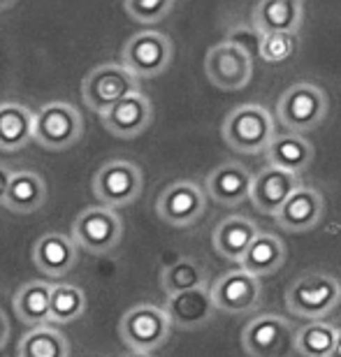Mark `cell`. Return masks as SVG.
Returning a JSON list of instances; mask_svg holds the SVG:
<instances>
[{"instance_id": "4316f807", "label": "cell", "mask_w": 341, "mask_h": 357, "mask_svg": "<svg viewBox=\"0 0 341 357\" xmlns=\"http://www.w3.org/2000/svg\"><path fill=\"white\" fill-rule=\"evenodd\" d=\"M339 327L328 320H311L295 330V353L302 357H330L337 344Z\"/></svg>"}, {"instance_id": "ba28073f", "label": "cell", "mask_w": 341, "mask_h": 357, "mask_svg": "<svg viewBox=\"0 0 341 357\" xmlns=\"http://www.w3.org/2000/svg\"><path fill=\"white\" fill-rule=\"evenodd\" d=\"M139 91V79L119 63H105L91 70L82 84V98L91 112L105 114L123 98Z\"/></svg>"}, {"instance_id": "5b68a950", "label": "cell", "mask_w": 341, "mask_h": 357, "mask_svg": "<svg viewBox=\"0 0 341 357\" xmlns=\"http://www.w3.org/2000/svg\"><path fill=\"white\" fill-rule=\"evenodd\" d=\"M84 135L82 114L68 102H49L35 112L33 139L47 151H66Z\"/></svg>"}, {"instance_id": "4dcf8cb0", "label": "cell", "mask_w": 341, "mask_h": 357, "mask_svg": "<svg viewBox=\"0 0 341 357\" xmlns=\"http://www.w3.org/2000/svg\"><path fill=\"white\" fill-rule=\"evenodd\" d=\"M295 54V35L267 33L258 35V56L265 63H283Z\"/></svg>"}, {"instance_id": "7402d4cb", "label": "cell", "mask_w": 341, "mask_h": 357, "mask_svg": "<svg viewBox=\"0 0 341 357\" xmlns=\"http://www.w3.org/2000/svg\"><path fill=\"white\" fill-rule=\"evenodd\" d=\"M258 232V225L248 216H225L221 223H216L214 232H211V241H214V248L221 258L239 262Z\"/></svg>"}, {"instance_id": "484cf974", "label": "cell", "mask_w": 341, "mask_h": 357, "mask_svg": "<svg viewBox=\"0 0 341 357\" xmlns=\"http://www.w3.org/2000/svg\"><path fill=\"white\" fill-rule=\"evenodd\" d=\"M49 295L52 285L45 281H28L14 295V311L21 323L40 327L49 323Z\"/></svg>"}, {"instance_id": "83f0119b", "label": "cell", "mask_w": 341, "mask_h": 357, "mask_svg": "<svg viewBox=\"0 0 341 357\" xmlns=\"http://www.w3.org/2000/svg\"><path fill=\"white\" fill-rule=\"evenodd\" d=\"M160 285L165 295H176L193 288L207 285V269H204L195 258H179L160 271Z\"/></svg>"}, {"instance_id": "e575fe53", "label": "cell", "mask_w": 341, "mask_h": 357, "mask_svg": "<svg viewBox=\"0 0 341 357\" xmlns=\"http://www.w3.org/2000/svg\"><path fill=\"white\" fill-rule=\"evenodd\" d=\"M330 357H341V330H339V334H337V344H335V348H332Z\"/></svg>"}, {"instance_id": "30bf717a", "label": "cell", "mask_w": 341, "mask_h": 357, "mask_svg": "<svg viewBox=\"0 0 341 357\" xmlns=\"http://www.w3.org/2000/svg\"><path fill=\"white\" fill-rule=\"evenodd\" d=\"M93 192L100 206L121 209L132 204L142 192V172L130 160H109L98 167L93 176Z\"/></svg>"}, {"instance_id": "d4e9b609", "label": "cell", "mask_w": 341, "mask_h": 357, "mask_svg": "<svg viewBox=\"0 0 341 357\" xmlns=\"http://www.w3.org/2000/svg\"><path fill=\"white\" fill-rule=\"evenodd\" d=\"M35 112L19 102L0 105V149L7 153L19 151L33 142Z\"/></svg>"}, {"instance_id": "52a82bcc", "label": "cell", "mask_w": 341, "mask_h": 357, "mask_svg": "<svg viewBox=\"0 0 341 357\" xmlns=\"http://www.w3.org/2000/svg\"><path fill=\"white\" fill-rule=\"evenodd\" d=\"M241 346L251 357H290L295 353V327L276 313H260L241 332Z\"/></svg>"}, {"instance_id": "8992f818", "label": "cell", "mask_w": 341, "mask_h": 357, "mask_svg": "<svg viewBox=\"0 0 341 357\" xmlns=\"http://www.w3.org/2000/svg\"><path fill=\"white\" fill-rule=\"evenodd\" d=\"M174 45L165 33L142 31L132 35L123 47V66L135 79L160 77L172 63Z\"/></svg>"}, {"instance_id": "6da1fadb", "label": "cell", "mask_w": 341, "mask_h": 357, "mask_svg": "<svg viewBox=\"0 0 341 357\" xmlns=\"http://www.w3.org/2000/svg\"><path fill=\"white\" fill-rule=\"evenodd\" d=\"M341 302L339 278L325 271H309L297 276L286 290V306L297 318L323 320L330 316Z\"/></svg>"}, {"instance_id": "3957f363", "label": "cell", "mask_w": 341, "mask_h": 357, "mask_svg": "<svg viewBox=\"0 0 341 357\" xmlns=\"http://www.w3.org/2000/svg\"><path fill=\"white\" fill-rule=\"evenodd\" d=\"M328 109L330 100L325 91L309 82L293 84L290 89H286L279 98V105H276L279 121L293 135H302L318 128L328 116Z\"/></svg>"}, {"instance_id": "e0dca14e", "label": "cell", "mask_w": 341, "mask_h": 357, "mask_svg": "<svg viewBox=\"0 0 341 357\" xmlns=\"http://www.w3.org/2000/svg\"><path fill=\"white\" fill-rule=\"evenodd\" d=\"M162 311L167 313L169 325L179 327V330H197V327L207 325L214 318L216 306L211 302L209 288L202 285V288L169 295Z\"/></svg>"}, {"instance_id": "7c38bea8", "label": "cell", "mask_w": 341, "mask_h": 357, "mask_svg": "<svg viewBox=\"0 0 341 357\" xmlns=\"http://www.w3.org/2000/svg\"><path fill=\"white\" fill-rule=\"evenodd\" d=\"M207 209L204 190L195 181H174L158 195L156 211L160 220L172 227H190L202 218Z\"/></svg>"}, {"instance_id": "d6986e66", "label": "cell", "mask_w": 341, "mask_h": 357, "mask_svg": "<svg viewBox=\"0 0 341 357\" xmlns=\"http://www.w3.org/2000/svg\"><path fill=\"white\" fill-rule=\"evenodd\" d=\"M33 262L45 276L61 278L77 265V244L61 232L42 234L33 246Z\"/></svg>"}, {"instance_id": "9a60e30c", "label": "cell", "mask_w": 341, "mask_h": 357, "mask_svg": "<svg viewBox=\"0 0 341 357\" xmlns=\"http://www.w3.org/2000/svg\"><path fill=\"white\" fill-rule=\"evenodd\" d=\"M103 126L121 139H132L139 137L142 132L151 126L153 119V107L149 102L144 93H132V96L123 98L121 102L109 107L107 112L100 114Z\"/></svg>"}, {"instance_id": "9c48e42d", "label": "cell", "mask_w": 341, "mask_h": 357, "mask_svg": "<svg viewBox=\"0 0 341 357\" xmlns=\"http://www.w3.org/2000/svg\"><path fill=\"white\" fill-rule=\"evenodd\" d=\"M123 234V220L107 206H89L73 223V241L84 251L103 255L119 246Z\"/></svg>"}, {"instance_id": "d6a6232c", "label": "cell", "mask_w": 341, "mask_h": 357, "mask_svg": "<svg viewBox=\"0 0 341 357\" xmlns=\"http://www.w3.org/2000/svg\"><path fill=\"white\" fill-rule=\"evenodd\" d=\"M12 174H14V169L10 165H5V162H0V204H3V199H5V192H7V185L12 181Z\"/></svg>"}, {"instance_id": "f546056e", "label": "cell", "mask_w": 341, "mask_h": 357, "mask_svg": "<svg viewBox=\"0 0 341 357\" xmlns=\"http://www.w3.org/2000/svg\"><path fill=\"white\" fill-rule=\"evenodd\" d=\"M86 311V295L82 288L70 283L52 285V295H49V323L66 325L73 320L82 318Z\"/></svg>"}, {"instance_id": "8fae6325", "label": "cell", "mask_w": 341, "mask_h": 357, "mask_svg": "<svg viewBox=\"0 0 341 357\" xmlns=\"http://www.w3.org/2000/svg\"><path fill=\"white\" fill-rule=\"evenodd\" d=\"M204 73L207 79L221 91H239L251 82L253 59L248 49L234 45V42H218L207 52L204 59Z\"/></svg>"}, {"instance_id": "7a4b0ae2", "label": "cell", "mask_w": 341, "mask_h": 357, "mask_svg": "<svg viewBox=\"0 0 341 357\" xmlns=\"http://www.w3.org/2000/svg\"><path fill=\"white\" fill-rule=\"evenodd\" d=\"M274 135V119L262 105H239L223 121V139L237 153H262Z\"/></svg>"}, {"instance_id": "5bb4252c", "label": "cell", "mask_w": 341, "mask_h": 357, "mask_svg": "<svg viewBox=\"0 0 341 357\" xmlns=\"http://www.w3.org/2000/svg\"><path fill=\"white\" fill-rule=\"evenodd\" d=\"M325 216V199L311 185H297L279 211L274 213V220L286 232H307L321 223Z\"/></svg>"}, {"instance_id": "277c9868", "label": "cell", "mask_w": 341, "mask_h": 357, "mask_svg": "<svg viewBox=\"0 0 341 357\" xmlns=\"http://www.w3.org/2000/svg\"><path fill=\"white\" fill-rule=\"evenodd\" d=\"M169 318L167 313L156 304H137L123 313L119 323V334L123 344L132 353H149L165 344L169 339Z\"/></svg>"}, {"instance_id": "1f68e13d", "label": "cell", "mask_w": 341, "mask_h": 357, "mask_svg": "<svg viewBox=\"0 0 341 357\" xmlns=\"http://www.w3.org/2000/svg\"><path fill=\"white\" fill-rule=\"evenodd\" d=\"M126 14L137 24H158L174 10L172 0H126Z\"/></svg>"}, {"instance_id": "ac0fdd59", "label": "cell", "mask_w": 341, "mask_h": 357, "mask_svg": "<svg viewBox=\"0 0 341 357\" xmlns=\"http://www.w3.org/2000/svg\"><path fill=\"white\" fill-rule=\"evenodd\" d=\"M304 5L300 0H262L251 10V26L258 35L288 33L295 35L302 28Z\"/></svg>"}, {"instance_id": "44dd1931", "label": "cell", "mask_w": 341, "mask_h": 357, "mask_svg": "<svg viewBox=\"0 0 341 357\" xmlns=\"http://www.w3.org/2000/svg\"><path fill=\"white\" fill-rule=\"evenodd\" d=\"M286 255L288 248L276 234L258 232L255 239L251 241V246L246 248V253L241 255L239 269H244L246 274H251L260 281V278L279 271L283 267V262H286Z\"/></svg>"}, {"instance_id": "cb8c5ba5", "label": "cell", "mask_w": 341, "mask_h": 357, "mask_svg": "<svg viewBox=\"0 0 341 357\" xmlns=\"http://www.w3.org/2000/svg\"><path fill=\"white\" fill-rule=\"evenodd\" d=\"M47 199V183L40 174L31 169H21L12 174V181L7 185L3 206L14 213H33L38 211Z\"/></svg>"}, {"instance_id": "ffe728a7", "label": "cell", "mask_w": 341, "mask_h": 357, "mask_svg": "<svg viewBox=\"0 0 341 357\" xmlns=\"http://www.w3.org/2000/svg\"><path fill=\"white\" fill-rule=\"evenodd\" d=\"M253 176L241 162H223L207 176V195L221 206H237L248 199Z\"/></svg>"}, {"instance_id": "f1b7e54d", "label": "cell", "mask_w": 341, "mask_h": 357, "mask_svg": "<svg viewBox=\"0 0 341 357\" xmlns=\"http://www.w3.org/2000/svg\"><path fill=\"white\" fill-rule=\"evenodd\" d=\"M19 357H70V344L59 330L40 325L21 337Z\"/></svg>"}, {"instance_id": "836d02e7", "label": "cell", "mask_w": 341, "mask_h": 357, "mask_svg": "<svg viewBox=\"0 0 341 357\" xmlns=\"http://www.w3.org/2000/svg\"><path fill=\"white\" fill-rule=\"evenodd\" d=\"M7 337H10V323H7V316L0 311V348L7 344Z\"/></svg>"}, {"instance_id": "4fadbf2b", "label": "cell", "mask_w": 341, "mask_h": 357, "mask_svg": "<svg viewBox=\"0 0 341 357\" xmlns=\"http://www.w3.org/2000/svg\"><path fill=\"white\" fill-rule=\"evenodd\" d=\"M209 295L216 311L241 316V313H251L260 304V281L246 274L244 269H232L211 283Z\"/></svg>"}, {"instance_id": "2e32d148", "label": "cell", "mask_w": 341, "mask_h": 357, "mask_svg": "<svg viewBox=\"0 0 341 357\" xmlns=\"http://www.w3.org/2000/svg\"><path fill=\"white\" fill-rule=\"evenodd\" d=\"M300 183V176L293 172H283L279 167H262L258 174L253 176L251 190H248V199L260 213L274 216L281 209L283 202L293 195Z\"/></svg>"}, {"instance_id": "603a6c76", "label": "cell", "mask_w": 341, "mask_h": 357, "mask_svg": "<svg viewBox=\"0 0 341 357\" xmlns=\"http://www.w3.org/2000/svg\"><path fill=\"white\" fill-rule=\"evenodd\" d=\"M265 155L269 167H279L283 172L300 174L314 162V144L309 139H304L302 135L283 132L274 135V139L265 149Z\"/></svg>"}, {"instance_id": "d590c367", "label": "cell", "mask_w": 341, "mask_h": 357, "mask_svg": "<svg viewBox=\"0 0 341 357\" xmlns=\"http://www.w3.org/2000/svg\"><path fill=\"white\" fill-rule=\"evenodd\" d=\"M121 357H153V355H149V353H126V355H121Z\"/></svg>"}]
</instances>
